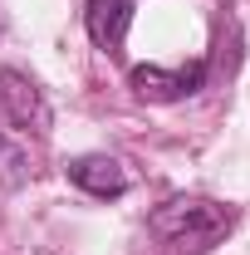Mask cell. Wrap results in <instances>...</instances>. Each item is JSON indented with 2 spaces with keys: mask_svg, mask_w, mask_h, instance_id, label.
<instances>
[{
  "mask_svg": "<svg viewBox=\"0 0 250 255\" xmlns=\"http://www.w3.org/2000/svg\"><path fill=\"white\" fill-rule=\"evenodd\" d=\"M152 236L167 246V255H206L236 231V211L206 201V196H172L152 211Z\"/></svg>",
  "mask_w": 250,
  "mask_h": 255,
  "instance_id": "1",
  "label": "cell"
},
{
  "mask_svg": "<svg viewBox=\"0 0 250 255\" xmlns=\"http://www.w3.org/2000/svg\"><path fill=\"white\" fill-rule=\"evenodd\" d=\"M0 123L15 128V132H39V128H49L44 94L34 89V79L20 74V69H0Z\"/></svg>",
  "mask_w": 250,
  "mask_h": 255,
  "instance_id": "2",
  "label": "cell"
},
{
  "mask_svg": "<svg viewBox=\"0 0 250 255\" xmlns=\"http://www.w3.org/2000/svg\"><path fill=\"white\" fill-rule=\"evenodd\" d=\"M132 94L147 103H177V98L196 94L206 84V64H182V69H162V64H137L132 69Z\"/></svg>",
  "mask_w": 250,
  "mask_h": 255,
  "instance_id": "3",
  "label": "cell"
},
{
  "mask_svg": "<svg viewBox=\"0 0 250 255\" xmlns=\"http://www.w3.org/2000/svg\"><path fill=\"white\" fill-rule=\"evenodd\" d=\"M69 182L84 187L89 196H123L127 191V172H123V162L108 157V152H84V157L69 162Z\"/></svg>",
  "mask_w": 250,
  "mask_h": 255,
  "instance_id": "4",
  "label": "cell"
},
{
  "mask_svg": "<svg viewBox=\"0 0 250 255\" xmlns=\"http://www.w3.org/2000/svg\"><path fill=\"white\" fill-rule=\"evenodd\" d=\"M84 25H89V39L98 49L118 54L123 39H127V25H132V0H89Z\"/></svg>",
  "mask_w": 250,
  "mask_h": 255,
  "instance_id": "5",
  "label": "cell"
},
{
  "mask_svg": "<svg viewBox=\"0 0 250 255\" xmlns=\"http://www.w3.org/2000/svg\"><path fill=\"white\" fill-rule=\"evenodd\" d=\"M0 182L5 187H20L25 182V152L15 142H5V137H0Z\"/></svg>",
  "mask_w": 250,
  "mask_h": 255,
  "instance_id": "6",
  "label": "cell"
}]
</instances>
